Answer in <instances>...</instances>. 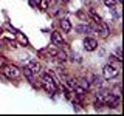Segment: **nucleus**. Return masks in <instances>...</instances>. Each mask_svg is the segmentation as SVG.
<instances>
[{
	"mask_svg": "<svg viewBox=\"0 0 124 116\" xmlns=\"http://www.w3.org/2000/svg\"><path fill=\"white\" fill-rule=\"evenodd\" d=\"M40 87L44 88L46 93H51V94H54V93L57 91V84L54 82V79L51 77L50 73H46V74H44L40 77Z\"/></svg>",
	"mask_w": 124,
	"mask_h": 116,
	"instance_id": "f257e3e1",
	"label": "nucleus"
},
{
	"mask_svg": "<svg viewBox=\"0 0 124 116\" xmlns=\"http://www.w3.org/2000/svg\"><path fill=\"white\" fill-rule=\"evenodd\" d=\"M2 73H3V76L8 77V79H19L22 74V71L19 70L16 65H3V68H2Z\"/></svg>",
	"mask_w": 124,
	"mask_h": 116,
	"instance_id": "f03ea898",
	"label": "nucleus"
},
{
	"mask_svg": "<svg viewBox=\"0 0 124 116\" xmlns=\"http://www.w3.org/2000/svg\"><path fill=\"white\" fill-rule=\"evenodd\" d=\"M118 73H119V68H116L113 64H108L102 70V77L106 80H112V79H115V77L118 76Z\"/></svg>",
	"mask_w": 124,
	"mask_h": 116,
	"instance_id": "7ed1b4c3",
	"label": "nucleus"
},
{
	"mask_svg": "<svg viewBox=\"0 0 124 116\" xmlns=\"http://www.w3.org/2000/svg\"><path fill=\"white\" fill-rule=\"evenodd\" d=\"M84 48L87 50V51H95V50L98 48V42H96V39L85 37L84 39Z\"/></svg>",
	"mask_w": 124,
	"mask_h": 116,
	"instance_id": "20e7f679",
	"label": "nucleus"
},
{
	"mask_svg": "<svg viewBox=\"0 0 124 116\" xmlns=\"http://www.w3.org/2000/svg\"><path fill=\"white\" fill-rule=\"evenodd\" d=\"M51 42H53V45H56V46L64 45V39H62V34L59 31H53L51 33Z\"/></svg>",
	"mask_w": 124,
	"mask_h": 116,
	"instance_id": "39448f33",
	"label": "nucleus"
},
{
	"mask_svg": "<svg viewBox=\"0 0 124 116\" xmlns=\"http://www.w3.org/2000/svg\"><path fill=\"white\" fill-rule=\"evenodd\" d=\"M99 36L102 37V39H107L108 37V34H110V29H108V25L107 23H104V22H101L99 23Z\"/></svg>",
	"mask_w": 124,
	"mask_h": 116,
	"instance_id": "423d86ee",
	"label": "nucleus"
},
{
	"mask_svg": "<svg viewBox=\"0 0 124 116\" xmlns=\"http://www.w3.org/2000/svg\"><path fill=\"white\" fill-rule=\"evenodd\" d=\"M26 68L31 70L34 74H37V73L40 71V65H39L36 60H28V62H26Z\"/></svg>",
	"mask_w": 124,
	"mask_h": 116,
	"instance_id": "0eeeda50",
	"label": "nucleus"
},
{
	"mask_svg": "<svg viewBox=\"0 0 124 116\" xmlns=\"http://www.w3.org/2000/svg\"><path fill=\"white\" fill-rule=\"evenodd\" d=\"M61 29L64 33H70L71 31V23H70L68 19H61Z\"/></svg>",
	"mask_w": 124,
	"mask_h": 116,
	"instance_id": "6e6552de",
	"label": "nucleus"
},
{
	"mask_svg": "<svg viewBox=\"0 0 124 116\" xmlns=\"http://www.w3.org/2000/svg\"><path fill=\"white\" fill-rule=\"evenodd\" d=\"M75 31L79 33V34H87L88 31H90V26H88V25H78L75 28Z\"/></svg>",
	"mask_w": 124,
	"mask_h": 116,
	"instance_id": "1a4fd4ad",
	"label": "nucleus"
},
{
	"mask_svg": "<svg viewBox=\"0 0 124 116\" xmlns=\"http://www.w3.org/2000/svg\"><path fill=\"white\" fill-rule=\"evenodd\" d=\"M23 74H25V77L30 80L31 84H34V73L31 71V70H28V68L25 67V68H23Z\"/></svg>",
	"mask_w": 124,
	"mask_h": 116,
	"instance_id": "9d476101",
	"label": "nucleus"
},
{
	"mask_svg": "<svg viewBox=\"0 0 124 116\" xmlns=\"http://www.w3.org/2000/svg\"><path fill=\"white\" fill-rule=\"evenodd\" d=\"M16 37H17V40L20 42L22 45H28V39H26L25 36H23L22 33H19V31H17V33H16Z\"/></svg>",
	"mask_w": 124,
	"mask_h": 116,
	"instance_id": "9b49d317",
	"label": "nucleus"
},
{
	"mask_svg": "<svg viewBox=\"0 0 124 116\" xmlns=\"http://www.w3.org/2000/svg\"><path fill=\"white\" fill-rule=\"evenodd\" d=\"M56 59L59 60V62H65V60H67V53H65V51H61V50H57Z\"/></svg>",
	"mask_w": 124,
	"mask_h": 116,
	"instance_id": "f8f14e48",
	"label": "nucleus"
},
{
	"mask_svg": "<svg viewBox=\"0 0 124 116\" xmlns=\"http://www.w3.org/2000/svg\"><path fill=\"white\" fill-rule=\"evenodd\" d=\"M37 5H39V8H40L42 11H46L50 8V0H40Z\"/></svg>",
	"mask_w": 124,
	"mask_h": 116,
	"instance_id": "ddd939ff",
	"label": "nucleus"
},
{
	"mask_svg": "<svg viewBox=\"0 0 124 116\" xmlns=\"http://www.w3.org/2000/svg\"><path fill=\"white\" fill-rule=\"evenodd\" d=\"M78 85H81V87L85 88V90H88V88H90V82H88V79H85V77H81Z\"/></svg>",
	"mask_w": 124,
	"mask_h": 116,
	"instance_id": "4468645a",
	"label": "nucleus"
},
{
	"mask_svg": "<svg viewBox=\"0 0 124 116\" xmlns=\"http://www.w3.org/2000/svg\"><path fill=\"white\" fill-rule=\"evenodd\" d=\"M90 17H92V19H93V20H95L96 23H98V25H99L101 22H102V19H101V15H99V14H96L95 11H90Z\"/></svg>",
	"mask_w": 124,
	"mask_h": 116,
	"instance_id": "2eb2a0df",
	"label": "nucleus"
},
{
	"mask_svg": "<svg viewBox=\"0 0 124 116\" xmlns=\"http://www.w3.org/2000/svg\"><path fill=\"white\" fill-rule=\"evenodd\" d=\"M112 93H113V94L116 96V98H121V85H115L113 87V90H112Z\"/></svg>",
	"mask_w": 124,
	"mask_h": 116,
	"instance_id": "dca6fc26",
	"label": "nucleus"
},
{
	"mask_svg": "<svg viewBox=\"0 0 124 116\" xmlns=\"http://www.w3.org/2000/svg\"><path fill=\"white\" fill-rule=\"evenodd\" d=\"M45 51H46V54H48V57H50V56L56 57V54H57V48H46Z\"/></svg>",
	"mask_w": 124,
	"mask_h": 116,
	"instance_id": "f3484780",
	"label": "nucleus"
},
{
	"mask_svg": "<svg viewBox=\"0 0 124 116\" xmlns=\"http://www.w3.org/2000/svg\"><path fill=\"white\" fill-rule=\"evenodd\" d=\"M104 5L108 8H113L115 6V0H104Z\"/></svg>",
	"mask_w": 124,
	"mask_h": 116,
	"instance_id": "a211bd4d",
	"label": "nucleus"
},
{
	"mask_svg": "<svg viewBox=\"0 0 124 116\" xmlns=\"http://www.w3.org/2000/svg\"><path fill=\"white\" fill-rule=\"evenodd\" d=\"M71 60L73 62H75V60L76 62H81V59H79V56H78V54H73V56H71Z\"/></svg>",
	"mask_w": 124,
	"mask_h": 116,
	"instance_id": "6ab92c4d",
	"label": "nucleus"
},
{
	"mask_svg": "<svg viewBox=\"0 0 124 116\" xmlns=\"http://www.w3.org/2000/svg\"><path fill=\"white\" fill-rule=\"evenodd\" d=\"M30 2H31V5H33V6H37V3L40 2V0H30Z\"/></svg>",
	"mask_w": 124,
	"mask_h": 116,
	"instance_id": "aec40b11",
	"label": "nucleus"
},
{
	"mask_svg": "<svg viewBox=\"0 0 124 116\" xmlns=\"http://www.w3.org/2000/svg\"><path fill=\"white\" fill-rule=\"evenodd\" d=\"M84 3H90V0H84Z\"/></svg>",
	"mask_w": 124,
	"mask_h": 116,
	"instance_id": "412c9836",
	"label": "nucleus"
}]
</instances>
